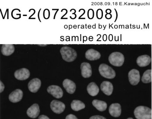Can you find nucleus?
Wrapping results in <instances>:
<instances>
[{"label":"nucleus","instance_id":"obj_1","mask_svg":"<svg viewBox=\"0 0 152 119\" xmlns=\"http://www.w3.org/2000/svg\"><path fill=\"white\" fill-rule=\"evenodd\" d=\"M63 59L67 62H72L77 58V52L72 48L69 46H63L60 50Z\"/></svg>","mask_w":152,"mask_h":119},{"label":"nucleus","instance_id":"obj_2","mask_svg":"<svg viewBox=\"0 0 152 119\" xmlns=\"http://www.w3.org/2000/svg\"><path fill=\"white\" fill-rule=\"evenodd\" d=\"M134 114L137 119H152L151 109L147 107H137L135 109Z\"/></svg>","mask_w":152,"mask_h":119},{"label":"nucleus","instance_id":"obj_3","mask_svg":"<svg viewBox=\"0 0 152 119\" xmlns=\"http://www.w3.org/2000/svg\"><path fill=\"white\" fill-rule=\"evenodd\" d=\"M99 71L102 76L108 79H113L116 76L115 71L106 64H101L99 65Z\"/></svg>","mask_w":152,"mask_h":119},{"label":"nucleus","instance_id":"obj_4","mask_svg":"<svg viewBox=\"0 0 152 119\" xmlns=\"http://www.w3.org/2000/svg\"><path fill=\"white\" fill-rule=\"evenodd\" d=\"M108 60L112 65L116 67H120L123 65L124 62L125 58L122 53L116 52L110 54Z\"/></svg>","mask_w":152,"mask_h":119},{"label":"nucleus","instance_id":"obj_5","mask_svg":"<svg viewBox=\"0 0 152 119\" xmlns=\"http://www.w3.org/2000/svg\"><path fill=\"white\" fill-rule=\"evenodd\" d=\"M47 91L55 98L60 99L63 96V91L61 87L56 85L49 86L47 89Z\"/></svg>","mask_w":152,"mask_h":119},{"label":"nucleus","instance_id":"obj_6","mask_svg":"<svg viewBox=\"0 0 152 119\" xmlns=\"http://www.w3.org/2000/svg\"><path fill=\"white\" fill-rule=\"evenodd\" d=\"M50 107L54 113L60 114L64 111L66 107L64 103L62 102L54 100L50 103Z\"/></svg>","mask_w":152,"mask_h":119},{"label":"nucleus","instance_id":"obj_7","mask_svg":"<svg viewBox=\"0 0 152 119\" xmlns=\"http://www.w3.org/2000/svg\"><path fill=\"white\" fill-rule=\"evenodd\" d=\"M128 78L129 83L132 85H138L140 81V74L139 71L136 69L130 70L128 73Z\"/></svg>","mask_w":152,"mask_h":119},{"label":"nucleus","instance_id":"obj_8","mask_svg":"<svg viewBox=\"0 0 152 119\" xmlns=\"http://www.w3.org/2000/svg\"><path fill=\"white\" fill-rule=\"evenodd\" d=\"M15 78L20 81H24L28 79L30 76V72L26 68H22L16 70L14 74Z\"/></svg>","mask_w":152,"mask_h":119},{"label":"nucleus","instance_id":"obj_9","mask_svg":"<svg viewBox=\"0 0 152 119\" xmlns=\"http://www.w3.org/2000/svg\"><path fill=\"white\" fill-rule=\"evenodd\" d=\"M23 97V92L20 89H17L9 94V100L12 103H18L21 101Z\"/></svg>","mask_w":152,"mask_h":119},{"label":"nucleus","instance_id":"obj_10","mask_svg":"<svg viewBox=\"0 0 152 119\" xmlns=\"http://www.w3.org/2000/svg\"><path fill=\"white\" fill-rule=\"evenodd\" d=\"M41 81L38 78H34L30 81L28 84L29 90L32 93H36L41 88Z\"/></svg>","mask_w":152,"mask_h":119},{"label":"nucleus","instance_id":"obj_11","mask_svg":"<svg viewBox=\"0 0 152 119\" xmlns=\"http://www.w3.org/2000/svg\"><path fill=\"white\" fill-rule=\"evenodd\" d=\"M121 107L118 103H113L110 105L109 108V112L112 117L118 118L121 113Z\"/></svg>","mask_w":152,"mask_h":119},{"label":"nucleus","instance_id":"obj_12","mask_svg":"<svg viewBox=\"0 0 152 119\" xmlns=\"http://www.w3.org/2000/svg\"><path fill=\"white\" fill-rule=\"evenodd\" d=\"M81 75L84 78H88L92 75L91 66L88 62H83L80 65Z\"/></svg>","mask_w":152,"mask_h":119},{"label":"nucleus","instance_id":"obj_13","mask_svg":"<svg viewBox=\"0 0 152 119\" xmlns=\"http://www.w3.org/2000/svg\"><path fill=\"white\" fill-rule=\"evenodd\" d=\"M63 86L66 92L70 94H73L75 92L76 89L75 83L70 79H65L63 82Z\"/></svg>","mask_w":152,"mask_h":119},{"label":"nucleus","instance_id":"obj_14","mask_svg":"<svg viewBox=\"0 0 152 119\" xmlns=\"http://www.w3.org/2000/svg\"><path fill=\"white\" fill-rule=\"evenodd\" d=\"M100 89L104 94L107 96H110L113 91V87L110 81H104L100 85Z\"/></svg>","mask_w":152,"mask_h":119},{"label":"nucleus","instance_id":"obj_15","mask_svg":"<svg viewBox=\"0 0 152 119\" xmlns=\"http://www.w3.org/2000/svg\"><path fill=\"white\" fill-rule=\"evenodd\" d=\"M40 112V107L38 104H34L31 106L27 111L28 116L31 118H36Z\"/></svg>","mask_w":152,"mask_h":119},{"label":"nucleus","instance_id":"obj_16","mask_svg":"<svg viewBox=\"0 0 152 119\" xmlns=\"http://www.w3.org/2000/svg\"><path fill=\"white\" fill-rule=\"evenodd\" d=\"M151 62V58L147 55H142L137 58V63L140 67H146Z\"/></svg>","mask_w":152,"mask_h":119},{"label":"nucleus","instance_id":"obj_17","mask_svg":"<svg viewBox=\"0 0 152 119\" xmlns=\"http://www.w3.org/2000/svg\"><path fill=\"white\" fill-rule=\"evenodd\" d=\"M85 56L86 59L90 61L96 60L101 57V54L99 52L92 49L87 50Z\"/></svg>","mask_w":152,"mask_h":119},{"label":"nucleus","instance_id":"obj_18","mask_svg":"<svg viewBox=\"0 0 152 119\" xmlns=\"http://www.w3.org/2000/svg\"><path fill=\"white\" fill-rule=\"evenodd\" d=\"M15 51V46L12 44H3L1 47V52L4 56H11Z\"/></svg>","mask_w":152,"mask_h":119},{"label":"nucleus","instance_id":"obj_19","mask_svg":"<svg viewBox=\"0 0 152 119\" xmlns=\"http://www.w3.org/2000/svg\"><path fill=\"white\" fill-rule=\"evenodd\" d=\"M88 92L91 96H95L99 92V88L95 82H92L89 84L87 88Z\"/></svg>","mask_w":152,"mask_h":119},{"label":"nucleus","instance_id":"obj_20","mask_svg":"<svg viewBox=\"0 0 152 119\" xmlns=\"http://www.w3.org/2000/svg\"><path fill=\"white\" fill-rule=\"evenodd\" d=\"M92 104L97 110L101 112L105 111L107 107L106 102L96 99L93 101Z\"/></svg>","mask_w":152,"mask_h":119},{"label":"nucleus","instance_id":"obj_21","mask_svg":"<svg viewBox=\"0 0 152 119\" xmlns=\"http://www.w3.org/2000/svg\"><path fill=\"white\" fill-rule=\"evenodd\" d=\"M85 104L79 100H73L71 102V108L74 111H79L85 108Z\"/></svg>","mask_w":152,"mask_h":119},{"label":"nucleus","instance_id":"obj_22","mask_svg":"<svg viewBox=\"0 0 152 119\" xmlns=\"http://www.w3.org/2000/svg\"><path fill=\"white\" fill-rule=\"evenodd\" d=\"M141 81L143 83L145 84L151 83L152 82L151 69H148L144 72L142 77Z\"/></svg>","mask_w":152,"mask_h":119},{"label":"nucleus","instance_id":"obj_23","mask_svg":"<svg viewBox=\"0 0 152 119\" xmlns=\"http://www.w3.org/2000/svg\"><path fill=\"white\" fill-rule=\"evenodd\" d=\"M88 17L90 19H92L94 17V11L93 9H90L88 11Z\"/></svg>","mask_w":152,"mask_h":119},{"label":"nucleus","instance_id":"obj_24","mask_svg":"<svg viewBox=\"0 0 152 119\" xmlns=\"http://www.w3.org/2000/svg\"><path fill=\"white\" fill-rule=\"evenodd\" d=\"M103 12L101 9H99L96 12V17L98 19H101L103 17Z\"/></svg>","mask_w":152,"mask_h":119},{"label":"nucleus","instance_id":"obj_25","mask_svg":"<svg viewBox=\"0 0 152 119\" xmlns=\"http://www.w3.org/2000/svg\"><path fill=\"white\" fill-rule=\"evenodd\" d=\"M89 119H107L104 117L103 116H99V115H94L92 116Z\"/></svg>","mask_w":152,"mask_h":119},{"label":"nucleus","instance_id":"obj_26","mask_svg":"<svg viewBox=\"0 0 152 119\" xmlns=\"http://www.w3.org/2000/svg\"><path fill=\"white\" fill-rule=\"evenodd\" d=\"M65 119H78L77 118L75 115L70 114L66 116Z\"/></svg>","mask_w":152,"mask_h":119},{"label":"nucleus","instance_id":"obj_27","mask_svg":"<svg viewBox=\"0 0 152 119\" xmlns=\"http://www.w3.org/2000/svg\"><path fill=\"white\" fill-rule=\"evenodd\" d=\"M5 86L1 81H0V93L2 92L4 90Z\"/></svg>","mask_w":152,"mask_h":119},{"label":"nucleus","instance_id":"obj_28","mask_svg":"<svg viewBox=\"0 0 152 119\" xmlns=\"http://www.w3.org/2000/svg\"><path fill=\"white\" fill-rule=\"evenodd\" d=\"M38 119H50L48 117H47V116L45 115H41V116H39Z\"/></svg>","mask_w":152,"mask_h":119},{"label":"nucleus","instance_id":"obj_29","mask_svg":"<svg viewBox=\"0 0 152 119\" xmlns=\"http://www.w3.org/2000/svg\"><path fill=\"white\" fill-rule=\"evenodd\" d=\"M39 46H47V45H39Z\"/></svg>","mask_w":152,"mask_h":119},{"label":"nucleus","instance_id":"obj_30","mask_svg":"<svg viewBox=\"0 0 152 119\" xmlns=\"http://www.w3.org/2000/svg\"><path fill=\"white\" fill-rule=\"evenodd\" d=\"M127 119H134L132 118H127Z\"/></svg>","mask_w":152,"mask_h":119}]
</instances>
